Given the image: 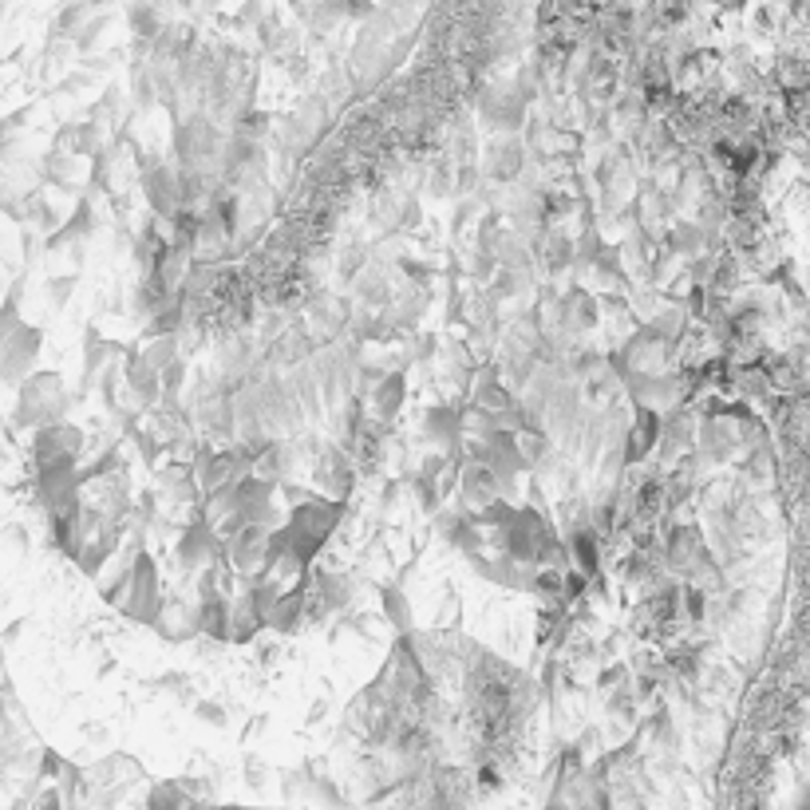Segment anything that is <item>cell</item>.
Returning a JSON list of instances; mask_svg holds the SVG:
<instances>
[{"label":"cell","mask_w":810,"mask_h":810,"mask_svg":"<svg viewBox=\"0 0 810 810\" xmlns=\"http://www.w3.org/2000/svg\"><path fill=\"white\" fill-rule=\"evenodd\" d=\"M340 514H344V502H336V498H328V494H313L309 502H293V510H289V518H285V530L297 538V546H301L305 558L313 562L324 550V542L336 534Z\"/></svg>","instance_id":"obj_1"},{"label":"cell","mask_w":810,"mask_h":810,"mask_svg":"<svg viewBox=\"0 0 810 810\" xmlns=\"http://www.w3.org/2000/svg\"><path fill=\"white\" fill-rule=\"evenodd\" d=\"M174 554H178V566L186 569V573H202V569L218 566V562L230 558V554H226V542H222L218 530L206 522L202 506H194V518L186 522V530H182Z\"/></svg>","instance_id":"obj_2"},{"label":"cell","mask_w":810,"mask_h":810,"mask_svg":"<svg viewBox=\"0 0 810 810\" xmlns=\"http://www.w3.org/2000/svg\"><path fill=\"white\" fill-rule=\"evenodd\" d=\"M162 605H166V597H162L159 569H155V558L143 550V554L135 558L131 593H127V601H123V613H127L131 621H139V625L155 629V625H159V617H162Z\"/></svg>","instance_id":"obj_3"},{"label":"cell","mask_w":810,"mask_h":810,"mask_svg":"<svg viewBox=\"0 0 810 810\" xmlns=\"http://www.w3.org/2000/svg\"><path fill=\"white\" fill-rule=\"evenodd\" d=\"M64 404H68V396H64L60 376L40 372V376H32V380L24 384L16 419H20V423H36V427H52V423H60Z\"/></svg>","instance_id":"obj_4"},{"label":"cell","mask_w":810,"mask_h":810,"mask_svg":"<svg viewBox=\"0 0 810 810\" xmlns=\"http://www.w3.org/2000/svg\"><path fill=\"white\" fill-rule=\"evenodd\" d=\"M739 451H743V443H739V423L728 415V407H724V411H716V415H700V431H696V455H700L704 463L724 467V463H731Z\"/></svg>","instance_id":"obj_5"},{"label":"cell","mask_w":810,"mask_h":810,"mask_svg":"<svg viewBox=\"0 0 810 810\" xmlns=\"http://www.w3.org/2000/svg\"><path fill=\"white\" fill-rule=\"evenodd\" d=\"M139 166H143V194H147V202H151V214H155L159 222H170V218L182 210L178 170H170L166 162L151 159V155H143Z\"/></svg>","instance_id":"obj_6"},{"label":"cell","mask_w":810,"mask_h":810,"mask_svg":"<svg viewBox=\"0 0 810 810\" xmlns=\"http://www.w3.org/2000/svg\"><path fill=\"white\" fill-rule=\"evenodd\" d=\"M83 451V431L72 423H52V427H40L36 435V463L40 471L48 467H76Z\"/></svg>","instance_id":"obj_7"},{"label":"cell","mask_w":810,"mask_h":810,"mask_svg":"<svg viewBox=\"0 0 810 810\" xmlns=\"http://www.w3.org/2000/svg\"><path fill=\"white\" fill-rule=\"evenodd\" d=\"M269 538H273V530H269V526H245L242 534H238V538L226 546L234 573H242L245 581L265 577V562H269Z\"/></svg>","instance_id":"obj_8"},{"label":"cell","mask_w":810,"mask_h":810,"mask_svg":"<svg viewBox=\"0 0 810 810\" xmlns=\"http://www.w3.org/2000/svg\"><path fill=\"white\" fill-rule=\"evenodd\" d=\"M479 115L494 131H518L526 127V95L510 87H483L479 91Z\"/></svg>","instance_id":"obj_9"},{"label":"cell","mask_w":810,"mask_h":810,"mask_svg":"<svg viewBox=\"0 0 810 810\" xmlns=\"http://www.w3.org/2000/svg\"><path fill=\"white\" fill-rule=\"evenodd\" d=\"M660 411H652V407H633V423H629V431H625V463L629 467H641L645 459H652L656 455V447H660Z\"/></svg>","instance_id":"obj_10"},{"label":"cell","mask_w":810,"mask_h":810,"mask_svg":"<svg viewBox=\"0 0 810 810\" xmlns=\"http://www.w3.org/2000/svg\"><path fill=\"white\" fill-rule=\"evenodd\" d=\"M597 321H601V301L589 293V289H581V285H573L566 297H558V332L554 336H581V332H589V328H597Z\"/></svg>","instance_id":"obj_11"},{"label":"cell","mask_w":810,"mask_h":810,"mask_svg":"<svg viewBox=\"0 0 810 810\" xmlns=\"http://www.w3.org/2000/svg\"><path fill=\"white\" fill-rule=\"evenodd\" d=\"M459 490H463V502L486 510L490 502H502L510 494V475H498L494 467L486 463H467L463 467V479H459Z\"/></svg>","instance_id":"obj_12"},{"label":"cell","mask_w":810,"mask_h":810,"mask_svg":"<svg viewBox=\"0 0 810 810\" xmlns=\"http://www.w3.org/2000/svg\"><path fill=\"white\" fill-rule=\"evenodd\" d=\"M313 479L328 490V498L344 502L352 494V483H356V463H352V455H344V447H324L317 455Z\"/></svg>","instance_id":"obj_13"},{"label":"cell","mask_w":810,"mask_h":810,"mask_svg":"<svg viewBox=\"0 0 810 810\" xmlns=\"http://www.w3.org/2000/svg\"><path fill=\"white\" fill-rule=\"evenodd\" d=\"M522 170H526V147H522L518 139H494V143L486 147L483 174L490 182L510 186V182H518Z\"/></svg>","instance_id":"obj_14"},{"label":"cell","mask_w":810,"mask_h":810,"mask_svg":"<svg viewBox=\"0 0 810 810\" xmlns=\"http://www.w3.org/2000/svg\"><path fill=\"white\" fill-rule=\"evenodd\" d=\"M530 249H534V261H538L546 273H562V269H569V265L577 261V242L569 238L566 230H558V226L538 230V238L530 242Z\"/></svg>","instance_id":"obj_15"},{"label":"cell","mask_w":810,"mask_h":810,"mask_svg":"<svg viewBox=\"0 0 810 810\" xmlns=\"http://www.w3.org/2000/svg\"><path fill=\"white\" fill-rule=\"evenodd\" d=\"M123 384H127V392L139 400V407H159L162 404V372L143 360V352H127Z\"/></svg>","instance_id":"obj_16"},{"label":"cell","mask_w":810,"mask_h":810,"mask_svg":"<svg viewBox=\"0 0 810 810\" xmlns=\"http://www.w3.org/2000/svg\"><path fill=\"white\" fill-rule=\"evenodd\" d=\"M155 633H159L162 641H190V637H198L202 633V617H198V605H186V601H178V597H170L166 605H162V617L159 625H155Z\"/></svg>","instance_id":"obj_17"},{"label":"cell","mask_w":810,"mask_h":810,"mask_svg":"<svg viewBox=\"0 0 810 810\" xmlns=\"http://www.w3.org/2000/svg\"><path fill=\"white\" fill-rule=\"evenodd\" d=\"M566 546H569L573 569H581L585 577H597V569H601V534H597L589 522H573V526H569Z\"/></svg>","instance_id":"obj_18"},{"label":"cell","mask_w":810,"mask_h":810,"mask_svg":"<svg viewBox=\"0 0 810 810\" xmlns=\"http://www.w3.org/2000/svg\"><path fill=\"white\" fill-rule=\"evenodd\" d=\"M309 621H305V581L301 585H293L281 601H277V609L269 613V621H265V629H273V633H281V637H289V633H301Z\"/></svg>","instance_id":"obj_19"},{"label":"cell","mask_w":810,"mask_h":810,"mask_svg":"<svg viewBox=\"0 0 810 810\" xmlns=\"http://www.w3.org/2000/svg\"><path fill=\"white\" fill-rule=\"evenodd\" d=\"M423 431L431 443L439 447H455L463 439V411L451 404H435L427 407V419H423Z\"/></svg>","instance_id":"obj_20"},{"label":"cell","mask_w":810,"mask_h":810,"mask_svg":"<svg viewBox=\"0 0 810 810\" xmlns=\"http://www.w3.org/2000/svg\"><path fill=\"white\" fill-rule=\"evenodd\" d=\"M404 400H407V376L404 372H388L372 388V415H376V423H392L400 415Z\"/></svg>","instance_id":"obj_21"},{"label":"cell","mask_w":810,"mask_h":810,"mask_svg":"<svg viewBox=\"0 0 810 810\" xmlns=\"http://www.w3.org/2000/svg\"><path fill=\"white\" fill-rule=\"evenodd\" d=\"M265 629V617H261V609L253 605V597H249V585H245L242 593L234 597V621H230V645H249L257 633Z\"/></svg>","instance_id":"obj_22"},{"label":"cell","mask_w":810,"mask_h":810,"mask_svg":"<svg viewBox=\"0 0 810 810\" xmlns=\"http://www.w3.org/2000/svg\"><path fill=\"white\" fill-rule=\"evenodd\" d=\"M621 392H625V380L617 376V368H601V372H593V376L585 380V388H581L585 404L597 407V411H609V407H617Z\"/></svg>","instance_id":"obj_23"},{"label":"cell","mask_w":810,"mask_h":810,"mask_svg":"<svg viewBox=\"0 0 810 810\" xmlns=\"http://www.w3.org/2000/svg\"><path fill=\"white\" fill-rule=\"evenodd\" d=\"M127 24H131L135 40H147V44H155L162 32H166V16H162V8L155 0H135V4L127 8Z\"/></svg>","instance_id":"obj_24"},{"label":"cell","mask_w":810,"mask_h":810,"mask_svg":"<svg viewBox=\"0 0 810 810\" xmlns=\"http://www.w3.org/2000/svg\"><path fill=\"white\" fill-rule=\"evenodd\" d=\"M380 605H384V617L388 625L400 633V637H411L415 633V617H411V601L400 585H384L380 589Z\"/></svg>","instance_id":"obj_25"},{"label":"cell","mask_w":810,"mask_h":810,"mask_svg":"<svg viewBox=\"0 0 810 810\" xmlns=\"http://www.w3.org/2000/svg\"><path fill=\"white\" fill-rule=\"evenodd\" d=\"M518 447H522V455H526L530 471H534V467H546V463H550V451H554V443H550V431H546V427L522 431V435H518Z\"/></svg>","instance_id":"obj_26"},{"label":"cell","mask_w":810,"mask_h":810,"mask_svg":"<svg viewBox=\"0 0 810 810\" xmlns=\"http://www.w3.org/2000/svg\"><path fill=\"white\" fill-rule=\"evenodd\" d=\"M143 360L151 364V368H170L174 360H182V352H178V336H151V344H143Z\"/></svg>","instance_id":"obj_27"},{"label":"cell","mask_w":810,"mask_h":810,"mask_svg":"<svg viewBox=\"0 0 810 810\" xmlns=\"http://www.w3.org/2000/svg\"><path fill=\"white\" fill-rule=\"evenodd\" d=\"M680 617L692 621V625H700L708 617V589L684 581V589H680Z\"/></svg>","instance_id":"obj_28"},{"label":"cell","mask_w":810,"mask_h":810,"mask_svg":"<svg viewBox=\"0 0 810 810\" xmlns=\"http://www.w3.org/2000/svg\"><path fill=\"white\" fill-rule=\"evenodd\" d=\"M186 376H190L186 360H174L170 368H162V404H178V396L186 388Z\"/></svg>","instance_id":"obj_29"},{"label":"cell","mask_w":810,"mask_h":810,"mask_svg":"<svg viewBox=\"0 0 810 810\" xmlns=\"http://www.w3.org/2000/svg\"><path fill=\"white\" fill-rule=\"evenodd\" d=\"M597 277L601 281H609V285H629V273L621 269V261H617V249H605L601 257H597Z\"/></svg>","instance_id":"obj_30"},{"label":"cell","mask_w":810,"mask_h":810,"mask_svg":"<svg viewBox=\"0 0 810 810\" xmlns=\"http://www.w3.org/2000/svg\"><path fill=\"white\" fill-rule=\"evenodd\" d=\"M107 24H111V12H99L95 20H87L80 32H76V48H80V52H91V48L99 44V36L107 32Z\"/></svg>","instance_id":"obj_31"},{"label":"cell","mask_w":810,"mask_h":810,"mask_svg":"<svg viewBox=\"0 0 810 810\" xmlns=\"http://www.w3.org/2000/svg\"><path fill=\"white\" fill-rule=\"evenodd\" d=\"M194 716H198L202 724H210V728H226V720H230V712H226L218 700H198V704H194Z\"/></svg>","instance_id":"obj_32"},{"label":"cell","mask_w":810,"mask_h":810,"mask_svg":"<svg viewBox=\"0 0 810 810\" xmlns=\"http://www.w3.org/2000/svg\"><path fill=\"white\" fill-rule=\"evenodd\" d=\"M400 273H404L411 285H427L431 281V265L415 261V257H400Z\"/></svg>","instance_id":"obj_33"},{"label":"cell","mask_w":810,"mask_h":810,"mask_svg":"<svg viewBox=\"0 0 810 810\" xmlns=\"http://www.w3.org/2000/svg\"><path fill=\"white\" fill-rule=\"evenodd\" d=\"M621 680H629V668H625V664H613V668H605V672L597 676V688H601V692H617Z\"/></svg>","instance_id":"obj_34"},{"label":"cell","mask_w":810,"mask_h":810,"mask_svg":"<svg viewBox=\"0 0 810 810\" xmlns=\"http://www.w3.org/2000/svg\"><path fill=\"white\" fill-rule=\"evenodd\" d=\"M751 24H755V32H763V36L775 32V8H771V4H759L755 16H751Z\"/></svg>","instance_id":"obj_35"},{"label":"cell","mask_w":810,"mask_h":810,"mask_svg":"<svg viewBox=\"0 0 810 810\" xmlns=\"http://www.w3.org/2000/svg\"><path fill=\"white\" fill-rule=\"evenodd\" d=\"M72 289H76V277H56V281L48 285V293H52L56 305H64V301L72 297Z\"/></svg>","instance_id":"obj_36"},{"label":"cell","mask_w":810,"mask_h":810,"mask_svg":"<svg viewBox=\"0 0 810 810\" xmlns=\"http://www.w3.org/2000/svg\"><path fill=\"white\" fill-rule=\"evenodd\" d=\"M400 226H404V230H415V226H419V202H415V198H407L404 206H400Z\"/></svg>","instance_id":"obj_37"},{"label":"cell","mask_w":810,"mask_h":810,"mask_svg":"<svg viewBox=\"0 0 810 810\" xmlns=\"http://www.w3.org/2000/svg\"><path fill=\"white\" fill-rule=\"evenodd\" d=\"M372 0H344V16H356V20H364V16H372Z\"/></svg>","instance_id":"obj_38"},{"label":"cell","mask_w":810,"mask_h":810,"mask_svg":"<svg viewBox=\"0 0 810 810\" xmlns=\"http://www.w3.org/2000/svg\"><path fill=\"white\" fill-rule=\"evenodd\" d=\"M324 712H328V704H324V700H317V704L309 708V724H317V720H324Z\"/></svg>","instance_id":"obj_39"},{"label":"cell","mask_w":810,"mask_h":810,"mask_svg":"<svg viewBox=\"0 0 810 810\" xmlns=\"http://www.w3.org/2000/svg\"><path fill=\"white\" fill-rule=\"evenodd\" d=\"M716 4H720L724 12H743V8H747V0H716Z\"/></svg>","instance_id":"obj_40"},{"label":"cell","mask_w":810,"mask_h":810,"mask_svg":"<svg viewBox=\"0 0 810 810\" xmlns=\"http://www.w3.org/2000/svg\"><path fill=\"white\" fill-rule=\"evenodd\" d=\"M182 4H190V0H182Z\"/></svg>","instance_id":"obj_41"}]
</instances>
